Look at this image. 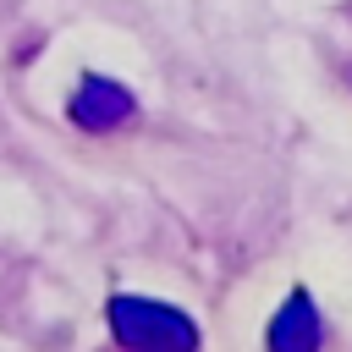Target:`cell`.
<instances>
[{
	"instance_id": "obj_1",
	"label": "cell",
	"mask_w": 352,
	"mask_h": 352,
	"mask_svg": "<svg viewBox=\"0 0 352 352\" xmlns=\"http://www.w3.org/2000/svg\"><path fill=\"white\" fill-rule=\"evenodd\" d=\"M104 314H110V336L121 352H198V324L160 297L116 292Z\"/></svg>"
},
{
	"instance_id": "obj_2",
	"label": "cell",
	"mask_w": 352,
	"mask_h": 352,
	"mask_svg": "<svg viewBox=\"0 0 352 352\" xmlns=\"http://www.w3.org/2000/svg\"><path fill=\"white\" fill-rule=\"evenodd\" d=\"M66 116H72L82 132H116V126H126V121L138 116V99H132V94H126L116 77L88 72V77L77 82V94H72Z\"/></svg>"
},
{
	"instance_id": "obj_3",
	"label": "cell",
	"mask_w": 352,
	"mask_h": 352,
	"mask_svg": "<svg viewBox=\"0 0 352 352\" xmlns=\"http://www.w3.org/2000/svg\"><path fill=\"white\" fill-rule=\"evenodd\" d=\"M264 346L270 352H319L324 346V319H319V308H314V297L302 286L275 308V319L264 330Z\"/></svg>"
}]
</instances>
